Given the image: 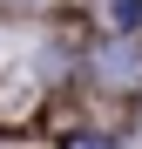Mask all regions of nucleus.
<instances>
[{
	"mask_svg": "<svg viewBox=\"0 0 142 149\" xmlns=\"http://www.w3.org/2000/svg\"><path fill=\"white\" fill-rule=\"evenodd\" d=\"M95 68H102V81H108V88H135V81H142L135 47H122V41H115V47H102V61H95Z\"/></svg>",
	"mask_w": 142,
	"mask_h": 149,
	"instance_id": "f257e3e1",
	"label": "nucleus"
},
{
	"mask_svg": "<svg viewBox=\"0 0 142 149\" xmlns=\"http://www.w3.org/2000/svg\"><path fill=\"white\" fill-rule=\"evenodd\" d=\"M68 149H115V142H102V136H75Z\"/></svg>",
	"mask_w": 142,
	"mask_h": 149,
	"instance_id": "f03ea898",
	"label": "nucleus"
}]
</instances>
